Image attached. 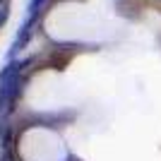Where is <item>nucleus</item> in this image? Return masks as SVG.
<instances>
[{"label":"nucleus","mask_w":161,"mask_h":161,"mask_svg":"<svg viewBox=\"0 0 161 161\" xmlns=\"http://www.w3.org/2000/svg\"><path fill=\"white\" fill-rule=\"evenodd\" d=\"M22 94L19 65H7L0 72V115H7Z\"/></svg>","instance_id":"1"},{"label":"nucleus","mask_w":161,"mask_h":161,"mask_svg":"<svg viewBox=\"0 0 161 161\" xmlns=\"http://www.w3.org/2000/svg\"><path fill=\"white\" fill-rule=\"evenodd\" d=\"M0 161H14V154H12V149H10V147L3 149V154H0Z\"/></svg>","instance_id":"2"},{"label":"nucleus","mask_w":161,"mask_h":161,"mask_svg":"<svg viewBox=\"0 0 161 161\" xmlns=\"http://www.w3.org/2000/svg\"><path fill=\"white\" fill-rule=\"evenodd\" d=\"M43 3H46V0H31V14L36 12V10H39V7L43 5Z\"/></svg>","instance_id":"3"},{"label":"nucleus","mask_w":161,"mask_h":161,"mask_svg":"<svg viewBox=\"0 0 161 161\" xmlns=\"http://www.w3.org/2000/svg\"><path fill=\"white\" fill-rule=\"evenodd\" d=\"M7 19V10H5V7H3V5H0V24H3V22H5Z\"/></svg>","instance_id":"4"}]
</instances>
